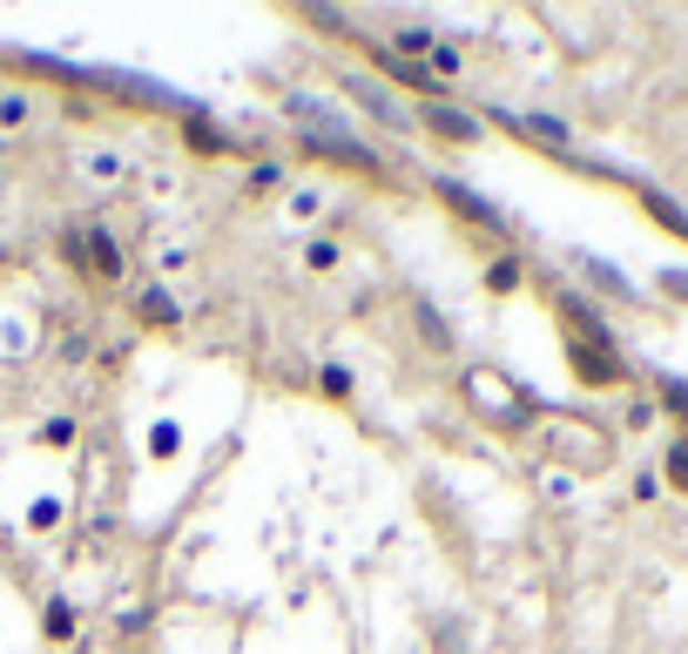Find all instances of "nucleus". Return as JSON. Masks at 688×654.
Returning a JSON list of instances; mask_svg holds the SVG:
<instances>
[{"instance_id":"obj_3","label":"nucleus","mask_w":688,"mask_h":654,"mask_svg":"<svg viewBox=\"0 0 688 654\" xmlns=\"http://www.w3.org/2000/svg\"><path fill=\"white\" fill-rule=\"evenodd\" d=\"M135 324H142V331H176V324H183V304L169 297L162 284H149V290L135 297Z\"/></svg>"},{"instance_id":"obj_12","label":"nucleus","mask_w":688,"mask_h":654,"mask_svg":"<svg viewBox=\"0 0 688 654\" xmlns=\"http://www.w3.org/2000/svg\"><path fill=\"white\" fill-rule=\"evenodd\" d=\"M337 257H344V251H337L331 236H311V243H304V264H311V270H337Z\"/></svg>"},{"instance_id":"obj_2","label":"nucleus","mask_w":688,"mask_h":654,"mask_svg":"<svg viewBox=\"0 0 688 654\" xmlns=\"http://www.w3.org/2000/svg\"><path fill=\"white\" fill-rule=\"evenodd\" d=\"M61 257L89 277V284H122V270H129V257H122V243L109 236V229H95V223H74L68 236H61Z\"/></svg>"},{"instance_id":"obj_14","label":"nucleus","mask_w":688,"mask_h":654,"mask_svg":"<svg viewBox=\"0 0 688 654\" xmlns=\"http://www.w3.org/2000/svg\"><path fill=\"white\" fill-rule=\"evenodd\" d=\"M317 385H324L331 398H352V391H358V378L344 371V365H324V371H317Z\"/></svg>"},{"instance_id":"obj_15","label":"nucleus","mask_w":688,"mask_h":654,"mask_svg":"<svg viewBox=\"0 0 688 654\" xmlns=\"http://www.w3.org/2000/svg\"><path fill=\"white\" fill-rule=\"evenodd\" d=\"M28 527H34V533H54V527H61V500H34V507H28Z\"/></svg>"},{"instance_id":"obj_18","label":"nucleus","mask_w":688,"mask_h":654,"mask_svg":"<svg viewBox=\"0 0 688 654\" xmlns=\"http://www.w3.org/2000/svg\"><path fill=\"white\" fill-rule=\"evenodd\" d=\"M277 183H284L277 162H256V170H250V196H264V190H277Z\"/></svg>"},{"instance_id":"obj_5","label":"nucleus","mask_w":688,"mask_h":654,"mask_svg":"<svg viewBox=\"0 0 688 654\" xmlns=\"http://www.w3.org/2000/svg\"><path fill=\"white\" fill-rule=\"evenodd\" d=\"M433 48H439V34H433V28H398L385 54H392V61H418V68H425V61H433Z\"/></svg>"},{"instance_id":"obj_1","label":"nucleus","mask_w":688,"mask_h":654,"mask_svg":"<svg viewBox=\"0 0 688 654\" xmlns=\"http://www.w3.org/2000/svg\"><path fill=\"white\" fill-rule=\"evenodd\" d=\"M560 324H567V365H574L580 385L608 391V385L628 378V365H621V351H615V338H608V324H600L580 297H560Z\"/></svg>"},{"instance_id":"obj_6","label":"nucleus","mask_w":688,"mask_h":654,"mask_svg":"<svg viewBox=\"0 0 688 654\" xmlns=\"http://www.w3.org/2000/svg\"><path fill=\"white\" fill-rule=\"evenodd\" d=\"M41 634H48V641H74V634H81L74 601H48V607H41Z\"/></svg>"},{"instance_id":"obj_9","label":"nucleus","mask_w":688,"mask_h":654,"mask_svg":"<svg viewBox=\"0 0 688 654\" xmlns=\"http://www.w3.org/2000/svg\"><path fill=\"white\" fill-rule=\"evenodd\" d=\"M190 149H196V155H230L236 142H230L223 129H210V122H190Z\"/></svg>"},{"instance_id":"obj_4","label":"nucleus","mask_w":688,"mask_h":654,"mask_svg":"<svg viewBox=\"0 0 688 654\" xmlns=\"http://www.w3.org/2000/svg\"><path fill=\"white\" fill-rule=\"evenodd\" d=\"M418 122L433 129V135H446V142H466V149L479 142V122H473V115H459V109H446V102H425V109H418Z\"/></svg>"},{"instance_id":"obj_10","label":"nucleus","mask_w":688,"mask_h":654,"mask_svg":"<svg viewBox=\"0 0 688 654\" xmlns=\"http://www.w3.org/2000/svg\"><path fill=\"white\" fill-rule=\"evenodd\" d=\"M74 432H81V426H74L68 412H61V419H41V426H34V439H41V446H54V452H61V446H74Z\"/></svg>"},{"instance_id":"obj_19","label":"nucleus","mask_w":688,"mask_h":654,"mask_svg":"<svg viewBox=\"0 0 688 654\" xmlns=\"http://www.w3.org/2000/svg\"><path fill=\"white\" fill-rule=\"evenodd\" d=\"M425 68H433L439 81H446V74H459V48H453V41H439V48H433V61H425Z\"/></svg>"},{"instance_id":"obj_7","label":"nucleus","mask_w":688,"mask_h":654,"mask_svg":"<svg viewBox=\"0 0 688 654\" xmlns=\"http://www.w3.org/2000/svg\"><path fill=\"white\" fill-rule=\"evenodd\" d=\"M439 196H446L453 210H466V216H479V223H499V210H493V203H479V196H473L466 183H439Z\"/></svg>"},{"instance_id":"obj_16","label":"nucleus","mask_w":688,"mask_h":654,"mask_svg":"<svg viewBox=\"0 0 688 654\" xmlns=\"http://www.w3.org/2000/svg\"><path fill=\"white\" fill-rule=\"evenodd\" d=\"M344 89H352V95H358V102H365V109H378V115H385V122H398V109H392V102H385V95H378V89H372V81H344Z\"/></svg>"},{"instance_id":"obj_13","label":"nucleus","mask_w":688,"mask_h":654,"mask_svg":"<svg viewBox=\"0 0 688 654\" xmlns=\"http://www.w3.org/2000/svg\"><path fill=\"white\" fill-rule=\"evenodd\" d=\"M661 466H668V486H675V493H688V439H675Z\"/></svg>"},{"instance_id":"obj_20","label":"nucleus","mask_w":688,"mask_h":654,"mask_svg":"<svg viewBox=\"0 0 688 654\" xmlns=\"http://www.w3.org/2000/svg\"><path fill=\"white\" fill-rule=\"evenodd\" d=\"M0 122H8V129L28 122V95H0Z\"/></svg>"},{"instance_id":"obj_21","label":"nucleus","mask_w":688,"mask_h":654,"mask_svg":"<svg viewBox=\"0 0 688 654\" xmlns=\"http://www.w3.org/2000/svg\"><path fill=\"white\" fill-rule=\"evenodd\" d=\"M628 426H635V432H641V426H655V405H648V398H635V405H628Z\"/></svg>"},{"instance_id":"obj_11","label":"nucleus","mask_w":688,"mask_h":654,"mask_svg":"<svg viewBox=\"0 0 688 654\" xmlns=\"http://www.w3.org/2000/svg\"><path fill=\"white\" fill-rule=\"evenodd\" d=\"M176 452H183V432H176V426H169V419L149 426V459H176Z\"/></svg>"},{"instance_id":"obj_17","label":"nucleus","mask_w":688,"mask_h":654,"mask_svg":"<svg viewBox=\"0 0 688 654\" xmlns=\"http://www.w3.org/2000/svg\"><path fill=\"white\" fill-rule=\"evenodd\" d=\"M661 405L681 419V439H688V385H675V378H668V385H661Z\"/></svg>"},{"instance_id":"obj_8","label":"nucleus","mask_w":688,"mask_h":654,"mask_svg":"<svg viewBox=\"0 0 688 654\" xmlns=\"http://www.w3.org/2000/svg\"><path fill=\"white\" fill-rule=\"evenodd\" d=\"M486 290H499V297L520 290V257H493V264H486Z\"/></svg>"}]
</instances>
